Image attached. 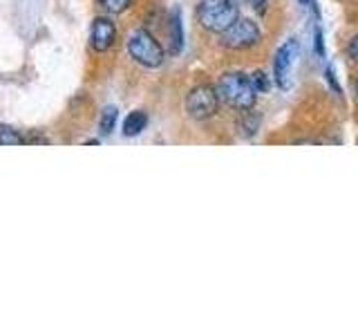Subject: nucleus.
Instances as JSON below:
<instances>
[{"label": "nucleus", "instance_id": "nucleus-1", "mask_svg": "<svg viewBox=\"0 0 358 336\" xmlns=\"http://www.w3.org/2000/svg\"><path fill=\"white\" fill-rule=\"evenodd\" d=\"M217 97L220 104H227L235 110H251L255 106V90L251 85V78L242 72H227L217 81Z\"/></svg>", "mask_w": 358, "mask_h": 336}, {"label": "nucleus", "instance_id": "nucleus-2", "mask_svg": "<svg viewBox=\"0 0 358 336\" xmlns=\"http://www.w3.org/2000/svg\"><path fill=\"white\" fill-rule=\"evenodd\" d=\"M240 18L238 0H201L197 5V22L206 31L222 34Z\"/></svg>", "mask_w": 358, "mask_h": 336}, {"label": "nucleus", "instance_id": "nucleus-3", "mask_svg": "<svg viewBox=\"0 0 358 336\" xmlns=\"http://www.w3.org/2000/svg\"><path fill=\"white\" fill-rule=\"evenodd\" d=\"M128 52L134 61L143 67H162L164 61H166V54H164V48L159 45V41H155V36L150 31L145 29H137L130 34L128 38Z\"/></svg>", "mask_w": 358, "mask_h": 336}, {"label": "nucleus", "instance_id": "nucleus-4", "mask_svg": "<svg viewBox=\"0 0 358 336\" xmlns=\"http://www.w3.org/2000/svg\"><path fill=\"white\" fill-rule=\"evenodd\" d=\"M217 108H220L217 90L210 85H197L186 97V112L195 121H206L210 117H215Z\"/></svg>", "mask_w": 358, "mask_h": 336}, {"label": "nucleus", "instance_id": "nucleus-5", "mask_svg": "<svg viewBox=\"0 0 358 336\" xmlns=\"http://www.w3.org/2000/svg\"><path fill=\"white\" fill-rule=\"evenodd\" d=\"M222 36V45L229 50H249L253 45L260 43L262 31L257 27V22L249 20V18H238L233 25L220 34Z\"/></svg>", "mask_w": 358, "mask_h": 336}, {"label": "nucleus", "instance_id": "nucleus-6", "mask_svg": "<svg viewBox=\"0 0 358 336\" xmlns=\"http://www.w3.org/2000/svg\"><path fill=\"white\" fill-rule=\"evenodd\" d=\"M300 59V43L296 38H289L282 48L275 54V63H273V74H275V83L280 90H289L291 88V74H294V65Z\"/></svg>", "mask_w": 358, "mask_h": 336}, {"label": "nucleus", "instance_id": "nucleus-7", "mask_svg": "<svg viewBox=\"0 0 358 336\" xmlns=\"http://www.w3.org/2000/svg\"><path fill=\"white\" fill-rule=\"evenodd\" d=\"M117 41V25L110 18H94L90 29V45L94 52H108Z\"/></svg>", "mask_w": 358, "mask_h": 336}, {"label": "nucleus", "instance_id": "nucleus-8", "mask_svg": "<svg viewBox=\"0 0 358 336\" xmlns=\"http://www.w3.org/2000/svg\"><path fill=\"white\" fill-rule=\"evenodd\" d=\"M145 126H148V115L141 110H134L126 117V121H123V134H126V137H137V134L145 130Z\"/></svg>", "mask_w": 358, "mask_h": 336}, {"label": "nucleus", "instance_id": "nucleus-9", "mask_svg": "<svg viewBox=\"0 0 358 336\" xmlns=\"http://www.w3.org/2000/svg\"><path fill=\"white\" fill-rule=\"evenodd\" d=\"M184 48V22H182V11L175 9L171 18V50L173 54H179Z\"/></svg>", "mask_w": 358, "mask_h": 336}, {"label": "nucleus", "instance_id": "nucleus-10", "mask_svg": "<svg viewBox=\"0 0 358 336\" xmlns=\"http://www.w3.org/2000/svg\"><path fill=\"white\" fill-rule=\"evenodd\" d=\"M257 126H260V117L253 115V112H249V110H244V117L238 123L242 137H253V134L257 132Z\"/></svg>", "mask_w": 358, "mask_h": 336}, {"label": "nucleus", "instance_id": "nucleus-11", "mask_svg": "<svg viewBox=\"0 0 358 336\" xmlns=\"http://www.w3.org/2000/svg\"><path fill=\"white\" fill-rule=\"evenodd\" d=\"M20 144H25V137L16 128L0 123V146H20Z\"/></svg>", "mask_w": 358, "mask_h": 336}, {"label": "nucleus", "instance_id": "nucleus-12", "mask_svg": "<svg viewBox=\"0 0 358 336\" xmlns=\"http://www.w3.org/2000/svg\"><path fill=\"white\" fill-rule=\"evenodd\" d=\"M117 126V108H106L101 115V134H110Z\"/></svg>", "mask_w": 358, "mask_h": 336}, {"label": "nucleus", "instance_id": "nucleus-13", "mask_svg": "<svg viewBox=\"0 0 358 336\" xmlns=\"http://www.w3.org/2000/svg\"><path fill=\"white\" fill-rule=\"evenodd\" d=\"M99 5L110 14H123L132 5V0H99Z\"/></svg>", "mask_w": 358, "mask_h": 336}, {"label": "nucleus", "instance_id": "nucleus-14", "mask_svg": "<svg viewBox=\"0 0 358 336\" xmlns=\"http://www.w3.org/2000/svg\"><path fill=\"white\" fill-rule=\"evenodd\" d=\"M249 78H251V85L255 90V94H266L268 88H271V83H268V76L264 72H253Z\"/></svg>", "mask_w": 358, "mask_h": 336}, {"label": "nucleus", "instance_id": "nucleus-15", "mask_svg": "<svg viewBox=\"0 0 358 336\" xmlns=\"http://www.w3.org/2000/svg\"><path fill=\"white\" fill-rule=\"evenodd\" d=\"M313 50L318 52V56L324 54V48H322V31H320V27H316V34H313Z\"/></svg>", "mask_w": 358, "mask_h": 336}, {"label": "nucleus", "instance_id": "nucleus-16", "mask_svg": "<svg viewBox=\"0 0 358 336\" xmlns=\"http://www.w3.org/2000/svg\"><path fill=\"white\" fill-rule=\"evenodd\" d=\"M244 3H249L255 11H260V14H264V9H266V0H244Z\"/></svg>", "mask_w": 358, "mask_h": 336}, {"label": "nucleus", "instance_id": "nucleus-17", "mask_svg": "<svg viewBox=\"0 0 358 336\" xmlns=\"http://www.w3.org/2000/svg\"><path fill=\"white\" fill-rule=\"evenodd\" d=\"M347 50H350V54H352V59H356V61H358V34H356V36L352 38V43H350V48H347Z\"/></svg>", "mask_w": 358, "mask_h": 336}, {"label": "nucleus", "instance_id": "nucleus-18", "mask_svg": "<svg viewBox=\"0 0 358 336\" xmlns=\"http://www.w3.org/2000/svg\"><path fill=\"white\" fill-rule=\"evenodd\" d=\"M300 3H302V5H309V3H311V0H300Z\"/></svg>", "mask_w": 358, "mask_h": 336}, {"label": "nucleus", "instance_id": "nucleus-19", "mask_svg": "<svg viewBox=\"0 0 358 336\" xmlns=\"http://www.w3.org/2000/svg\"><path fill=\"white\" fill-rule=\"evenodd\" d=\"M356 94H358V81H356Z\"/></svg>", "mask_w": 358, "mask_h": 336}]
</instances>
